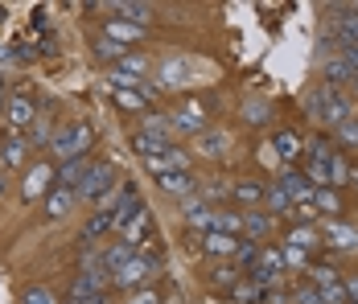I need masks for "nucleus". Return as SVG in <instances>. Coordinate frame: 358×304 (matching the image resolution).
Returning a JSON list of instances; mask_svg holds the SVG:
<instances>
[{"label":"nucleus","mask_w":358,"mask_h":304,"mask_svg":"<svg viewBox=\"0 0 358 304\" xmlns=\"http://www.w3.org/2000/svg\"><path fill=\"white\" fill-rule=\"evenodd\" d=\"M292 301H296V304H325V296L313 288V284H301V288L292 292Z\"/></svg>","instance_id":"nucleus-46"},{"label":"nucleus","mask_w":358,"mask_h":304,"mask_svg":"<svg viewBox=\"0 0 358 304\" xmlns=\"http://www.w3.org/2000/svg\"><path fill=\"white\" fill-rule=\"evenodd\" d=\"M74 194H78V202H91L99 210V205L115 194V165H108V161H103V165H91V173L83 177V185H78Z\"/></svg>","instance_id":"nucleus-4"},{"label":"nucleus","mask_w":358,"mask_h":304,"mask_svg":"<svg viewBox=\"0 0 358 304\" xmlns=\"http://www.w3.org/2000/svg\"><path fill=\"white\" fill-rule=\"evenodd\" d=\"M21 304H58V296H54L45 284H29V288L21 292Z\"/></svg>","instance_id":"nucleus-39"},{"label":"nucleus","mask_w":358,"mask_h":304,"mask_svg":"<svg viewBox=\"0 0 358 304\" xmlns=\"http://www.w3.org/2000/svg\"><path fill=\"white\" fill-rule=\"evenodd\" d=\"M231 292H235V301H243V304H255V301H264V288H259V284H235V288H231Z\"/></svg>","instance_id":"nucleus-44"},{"label":"nucleus","mask_w":358,"mask_h":304,"mask_svg":"<svg viewBox=\"0 0 358 304\" xmlns=\"http://www.w3.org/2000/svg\"><path fill=\"white\" fill-rule=\"evenodd\" d=\"M305 115H309L313 124L329 128V87H313V91L305 95Z\"/></svg>","instance_id":"nucleus-24"},{"label":"nucleus","mask_w":358,"mask_h":304,"mask_svg":"<svg viewBox=\"0 0 358 304\" xmlns=\"http://www.w3.org/2000/svg\"><path fill=\"white\" fill-rule=\"evenodd\" d=\"M8 99V82H4V74H0V103Z\"/></svg>","instance_id":"nucleus-51"},{"label":"nucleus","mask_w":358,"mask_h":304,"mask_svg":"<svg viewBox=\"0 0 358 304\" xmlns=\"http://www.w3.org/2000/svg\"><path fill=\"white\" fill-rule=\"evenodd\" d=\"M210 280H215L218 288H235V284H239V268H235V263H222V268L210 271Z\"/></svg>","instance_id":"nucleus-43"},{"label":"nucleus","mask_w":358,"mask_h":304,"mask_svg":"<svg viewBox=\"0 0 358 304\" xmlns=\"http://www.w3.org/2000/svg\"><path fill=\"white\" fill-rule=\"evenodd\" d=\"M334 136H338L342 148H358V115H350L342 128H334Z\"/></svg>","instance_id":"nucleus-40"},{"label":"nucleus","mask_w":358,"mask_h":304,"mask_svg":"<svg viewBox=\"0 0 358 304\" xmlns=\"http://www.w3.org/2000/svg\"><path fill=\"white\" fill-rule=\"evenodd\" d=\"M276 185L285 189V198L292 205H301V202H313V185H309V177L305 173H296V169H285L280 177H276Z\"/></svg>","instance_id":"nucleus-14"},{"label":"nucleus","mask_w":358,"mask_h":304,"mask_svg":"<svg viewBox=\"0 0 358 304\" xmlns=\"http://www.w3.org/2000/svg\"><path fill=\"white\" fill-rule=\"evenodd\" d=\"M285 268H309V251H301V247H288L285 243Z\"/></svg>","instance_id":"nucleus-45"},{"label":"nucleus","mask_w":358,"mask_h":304,"mask_svg":"<svg viewBox=\"0 0 358 304\" xmlns=\"http://www.w3.org/2000/svg\"><path fill=\"white\" fill-rule=\"evenodd\" d=\"M268 235H272V218H268L264 210H248V214H243V235L239 238H248V243H264Z\"/></svg>","instance_id":"nucleus-26"},{"label":"nucleus","mask_w":358,"mask_h":304,"mask_svg":"<svg viewBox=\"0 0 358 304\" xmlns=\"http://www.w3.org/2000/svg\"><path fill=\"white\" fill-rule=\"evenodd\" d=\"M136 132H152V136H161V140H169V115L148 111V115H144V124L136 128Z\"/></svg>","instance_id":"nucleus-38"},{"label":"nucleus","mask_w":358,"mask_h":304,"mask_svg":"<svg viewBox=\"0 0 358 304\" xmlns=\"http://www.w3.org/2000/svg\"><path fill=\"white\" fill-rule=\"evenodd\" d=\"M37 120V103L29 95H8L4 99V124H8V132H29Z\"/></svg>","instance_id":"nucleus-8"},{"label":"nucleus","mask_w":358,"mask_h":304,"mask_svg":"<svg viewBox=\"0 0 358 304\" xmlns=\"http://www.w3.org/2000/svg\"><path fill=\"white\" fill-rule=\"evenodd\" d=\"M210 231L239 238V235H243V214H239V210H227V205H218L215 214H210Z\"/></svg>","instance_id":"nucleus-25"},{"label":"nucleus","mask_w":358,"mask_h":304,"mask_svg":"<svg viewBox=\"0 0 358 304\" xmlns=\"http://www.w3.org/2000/svg\"><path fill=\"white\" fill-rule=\"evenodd\" d=\"M99 255H103V271H108V280H111V271L124 268V263L136 255V247H132V243H124V238H115V243H111V247H103Z\"/></svg>","instance_id":"nucleus-27"},{"label":"nucleus","mask_w":358,"mask_h":304,"mask_svg":"<svg viewBox=\"0 0 358 304\" xmlns=\"http://www.w3.org/2000/svg\"><path fill=\"white\" fill-rule=\"evenodd\" d=\"M4 194H8V173L0 169V198H4Z\"/></svg>","instance_id":"nucleus-50"},{"label":"nucleus","mask_w":358,"mask_h":304,"mask_svg":"<svg viewBox=\"0 0 358 304\" xmlns=\"http://www.w3.org/2000/svg\"><path fill=\"white\" fill-rule=\"evenodd\" d=\"M202 251L210 255V259H235V251H239V238H231V235H218V231H206L202 235Z\"/></svg>","instance_id":"nucleus-22"},{"label":"nucleus","mask_w":358,"mask_h":304,"mask_svg":"<svg viewBox=\"0 0 358 304\" xmlns=\"http://www.w3.org/2000/svg\"><path fill=\"white\" fill-rule=\"evenodd\" d=\"M74 202H78V194H74V189L54 185V189L45 194V218H50V222H62V218L74 210Z\"/></svg>","instance_id":"nucleus-20"},{"label":"nucleus","mask_w":358,"mask_h":304,"mask_svg":"<svg viewBox=\"0 0 358 304\" xmlns=\"http://www.w3.org/2000/svg\"><path fill=\"white\" fill-rule=\"evenodd\" d=\"M115 231V214H111V205H99L91 218H87V226H83V247H91L95 238H103Z\"/></svg>","instance_id":"nucleus-21"},{"label":"nucleus","mask_w":358,"mask_h":304,"mask_svg":"<svg viewBox=\"0 0 358 304\" xmlns=\"http://www.w3.org/2000/svg\"><path fill=\"white\" fill-rule=\"evenodd\" d=\"M342 296H346V304H358V275L342 280Z\"/></svg>","instance_id":"nucleus-48"},{"label":"nucleus","mask_w":358,"mask_h":304,"mask_svg":"<svg viewBox=\"0 0 358 304\" xmlns=\"http://www.w3.org/2000/svg\"><path fill=\"white\" fill-rule=\"evenodd\" d=\"M322 74H325V82H322V87H329V91H342V87H350V78H355V70L346 66V58H342V54L325 58Z\"/></svg>","instance_id":"nucleus-23"},{"label":"nucleus","mask_w":358,"mask_h":304,"mask_svg":"<svg viewBox=\"0 0 358 304\" xmlns=\"http://www.w3.org/2000/svg\"><path fill=\"white\" fill-rule=\"evenodd\" d=\"M325 165H329V189H338V185H346V181H350V165H346L338 152H334Z\"/></svg>","instance_id":"nucleus-37"},{"label":"nucleus","mask_w":358,"mask_h":304,"mask_svg":"<svg viewBox=\"0 0 358 304\" xmlns=\"http://www.w3.org/2000/svg\"><path fill=\"white\" fill-rule=\"evenodd\" d=\"M243 120H248L251 128L268 124V120H272V103H264V99H248V103H243Z\"/></svg>","instance_id":"nucleus-34"},{"label":"nucleus","mask_w":358,"mask_h":304,"mask_svg":"<svg viewBox=\"0 0 358 304\" xmlns=\"http://www.w3.org/2000/svg\"><path fill=\"white\" fill-rule=\"evenodd\" d=\"M329 157H334V148H329L325 140H313V144H309V161H329Z\"/></svg>","instance_id":"nucleus-47"},{"label":"nucleus","mask_w":358,"mask_h":304,"mask_svg":"<svg viewBox=\"0 0 358 304\" xmlns=\"http://www.w3.org/2000/svg\"><path fill=\"white\" fill-rule=\"evenodd\" d=\"M231 198L243 202V205L264 202V181H235V185H231Z\"/></svg>","instance_id":"nucleus-31"},{"label":"nucleus","mask_w":358,"mask_h":304,"mask_svg":"<svg viewBox=\"0 0 358 304\" xmlns=\"http://www.w3.org/2000/svg\"><path fill=\"white\" fill-rule=\"evenodd\" d=\"M111 99H115L120 111L148 115V107H152V91H148V87H115V91H111Z\"/></svg>","instance_id":"nucleus-13"},{"label":"nucleus","mask_w":358,"mask_h":304,"mask_svg":"<svg viewBox=\"0 0 358 304\" xmlns=\"http://www.w3.org/2000/svg\"><path fill=\"white\" fill-rule=\"evenodd\" d=\"M350 87H355V95H358V74H355V78H350Z\"/></svg>","instance_id":"nucleus-53"},{"label":"nucleus","mask_w":358,"mask_h":304,"mask_svg":"<svg viewBox=\"0 0 358 304\" xmlns=\"http://www.w3.org/2000/svg\"><path fill=\"white\" fill-rule=\"evenodd\" d=\"M54 165H50V161H34V165H29V169L21 173V202H45V194H50V189H54Z\"/></svg>","instance_id":"nucleus-5"},{"label":"nucleus","mask_w":358,"mask_h":304,"mask_svg":"<svg viewBox=\"0 0 358 304\" xmlns=\"http://www.w3.org/2000/svg\"><path fill=\"white\" fill-rule=\"evenodd\" d=\"M231 132L227 128H206L202 136H194V152L202 157V161H222L227 152H231Z\"/></svg>","instance_id":"nucleus-9"},{"label":"nucleus","mask_w":358,"mask_h":304,"mask_svg":"<svg viewBox=\"0 0 358 304\" xmlns=\"http://www.w3.org/2000/svg\"><path fill=\"white\" fill-rule=\"evenodd\" d=\"M132 148L141 152V161H148V157L165 152V148H169V140H161V136H152V132H132Z\"/></svg>","instance_id":"nucleus-30"},{"label":"nucleus","mask_w":358,"mask_h":304,"mask_svg":"<svg viewBox=\"0 0 358 304\" xmlns=\"http://www.w3.org/2000/svg\"><path fill=\"white\" fill-rule=\"evenodd\" d=\"M268 148H272V157H276V161L292 165V161L305 152V140H301V132H292V128H280V132L272 136V144H268Z\"/></svg>","instance_id":"nucleus-15"},{"label":"nucleus","mask_w":358,"mask_h":304,"mask_svg":"<svg viewBox=\"0 0 358 304\" xmlns=\"http://www.w3.org/2000/svg\"><path fill=\"white\" fill-rule=\"evenodd\" d=\"M66 304H108V280L103 275H74L66 288Z\"/></svg>","instance_id":"nucleus-7"},{"label":"nucleus","mask_w":358,"mask_h":304,"mask_svg":"<svg viewBox=\"0 0 358 304\" xmlns=\"http://www.w3.org/2000/svg\"><path fill=\"white\" fill-rule=\"evenodd\" d=\"M25 157H29V136L25 132H8L0 144V169H25Z\"/></svg>","instance_id":"nucleus-12"},{"label":"nucleus","mask_w":358,"mask_h":304,"mask_svg":"<svg viewBox=\"0 0 358 304\" xmlns=\"http://www.w3.org/2000/svg\"><path fill=\"white\" fill-rule=\"evenodd\" d=\"M198 198H202V202L210 205V202H222V198H227V202H231V181H210V185H206V194H198Z\"/></svg>","instance_id":"nucleus-41"},{"label":"nucleus","mask_w":358,"mask_h":304,"mask_svg":"<svg viewBox=\"0 0 358 304\" xmlns=\"http://www.w3.org/2000/svg\"><path fill=\"white\" fill-rule=\"evenodd\" d=\"M124 304H165V292H161L157 284H148V288H141V292H132Z\"/></svg>","instance_id":"nucleus-42"},{"label":"nucleus","mask_w":358,"mask_h":304,"mask_svg":"<svg viewBox=\"0 0 358 304\" xmlns=\"http://www.w3.org/2000/svg\"><path fill=\"white\" fill-rule=\"evenodd\" d=\"M322 243V231H313V226H292L288 231V247H301V251H313Z\"/></svg>","instance_id":"nucleus-33"},{"label":"nucleus","mask_w":358,"mask_h":304,"mask_svg":"<svg viewBox=\"0 0 358 304\" xmlns=\"http://www.w3.org/2000/svg\"><path fill=\"white\" fill-rule=\"evenodd\" d=\"M111 8H115L120 21H128V25H141V29L152 25V4H132V0H124V4H111Z\"/></svg>","instance_id":"nucleus-28"},{"label":"nucleus","mask_w":358,"mask_h":304,"mask_svg":"<svg viewBox=\"0 0 358 304\" xmlns=\"http://www.w3.org/2000/svg\"><path fill=\"white\" fill-rule=\"evenodd\" d=\"M124 54H132V50H124V45H115V41H108V37H99V41H95V58H99L103 66H115V62H120Z\"/></svg>","instance_id":"nucleus-35"},{"label":"nucleus","mask_w":358,"mask_h":304,"mask_svg":"<svg viewBox=\"0 0 358 304\" xmlns=\"http://www.w3.org/2000/svg\"><path fill=\"white\" fill-rule=\"evenodd\" d=\"M91 157H74V161H62L58 165V173H54V185H62V189H78L83 185V177L91 173Z\"/></svg>","instance_id":"nucleus-17"},{"label":"nucleus","mask_w":358,"mask_h":304,"mask_svg":"<svg viewBox=\"0 0 358 304\" xmlns=\"http://www.w3.org/2000/svg\"><path fill=\"white\" fill-rule=\"evenodd\" d=\"M313 210L317 214H342V198H338V189H313Z\"/></svg>","instance_id":"nucleus-32"},{"label":"nucleus","mask_w":358,"mask_h":304,"mask_svg":"<svg viewBox=\"0 0 358 304\" xmlns=\"http://www.w3.org/2000/svg\"><path fill=\"white\" fill-rule=\"evenodd\" d=\"M350 185H358V165H355V169H350Z\"/></svg>","instance_id":"nucleus-52"},{"label":"nucleus","mask_w":358,"mask_h":304,"mask_svg":"<svg viewBox=\"0 0 358 304\" xmlns=\"http://www.w3.org/2000/svg\"><path fill=\"white\" fill-rule=\"evenodd\" d=\"M264 214H268V218H272V214H288V218H292V202L285 198V189H280L276 181L264 185Z\"/></svg>","instance_id":"nucleus-29"},{"label":"nucleus","mask_w":358,"mask_h":304,"mask_svg":"<svg viewBox=\"0 0 358 304\" xmlns=\"http://www.w3.org/2000/svg\"><path fill=\"white\" fill-rule=\"evenodd\" d=\"M338 54H342V58H346V66H350V70L358 74V41H346V45H342Z\"/></svg>","instance_id":"nucleus-49"},{"label":"nucleus","mask_w":358,"mask_h":304,"mask_svg":"<svg viewBox=\"0 0 358 304\" xmlns=\"http://www.w3.org/2000/svg\"><path fill=\"white\" fill-rule=\"evenodd\" d=\"M144 169L152 173V177H165V173H189V152H181V148H165V152H157V157H148L144 161Z\"/></svg>","instance_id":"nucleus-11"},{"label":"nucleus","mask_w":358,"mask_h":304,"mask_svg":"<svg viewBox=\"0 0 358 304\" xmlns=\"http://www.w3.org/2000/svg\"><path fill=\"white\" fill-rule=\"evenodd\" d=\"M198 78H202V66H198V58H189V54H169V58L157 62V87H161V91H185V87H194Z\"/></svg>","instance_id":"nucleus-3"},{"label":"nucleus","mask_w":358,"mask_h":304,"mask_svg":"<svg viewBox=\"0 0 358 304\" xmlns=\"http://www.w3.org/2000/svg\"><path fill=\"white\" fill-rule=\"evenodd\" d=\"M206 132V107L198 99H185L178 111H169V136H202Z\"/></svg>","instance_id":"nucleus-6"},{"label":"nucleus","mask_w":358,"mask_h":304,"mask_svg":"<svg viewBox=\"0 0 358 304\" xmlns=\"http://www.w3.org/2000/svg\"><path fill=\"white\" fill-rule=\"evenodd\" d=\"M210 214H215V205H206L202 198H194V194L181 202V222H185L189 231H202V235H206V231H210Z\"/></svg>","instance_id":"nucleus-16"},{"label":"nucleus","mask_w":358,"mask_h":304,"mask_svg":"<svg viewBox=\"0 0 358 304\" xmlns=\"http://www.w3.org/2000/svg\"><path fill=\"white\" fill-rule=\"evenodd\" d=\"M157 189L169 194V198H189V194H198V177H194V169L189 173H165V177H157Z\"/></svg>","instance_id":"nucleus-18"},{"label":"nucleus","mask_w":358,"mask_h":304,"mask_svg":"<svg viewBox=\"0 0 358 304\" xmlns=\"http://www.w3.org/2000/svg\"><path fill=\"white\" fill-rule=\"evenodd\" d=\"M157 271H161V255H152V251H136V255H132L120 271H111L108 288H111V292L132 296V292H141V288H148V284L157 280Z\"/></svg>","instance_id":"nucleus-1"},{"label":"nucleus","mask_w":358,"mask_h":304,"mask_svg":"<svg viewBox=\"0 0 358 304\" xmlns=\"http://www.w3.org/2000/svg\"><path fill=\"white\" fill-rule=\"evenodd\" d=\"M322 238L334 247V251H342V255H355L358 251V226L342 222V218H329L325 231H322Z\"/></svg>","instance_id":"nucleus-10"},{"label":"nucleus","mask_w":358,"mask_h":304,"mask_svg":"<svg viewBox=\"0 0 358 304\" xmlns=\"http://www.w3.org/2000/svg\"><path fill=\"white\" fill-rule=\"evenodd\" d=\"M255 259H259V243H248V238H239V251H235V268L243 271V268H255Z\"/></svg>","instance_id":"nucleus-36"},{"label":"nucleus","mask_w":358,"mask_h":304,"mask_svg":"<svg viewBox=\"0 0 358 304\" xmlns=\"http://www.w3.org/2000/svg\"><path fill=\"white\" fill-rule=\"evenodd\" d=\"M95 144V128L87 120H71L62 128H54V140H50V152L58 161H74V157H87Z\"/></svg>","instance_id":"nucleus-2"},{"label":"nucleus","mask_w":358,"mask_h":304,"mask_svg":"<svg viewBox=\"0 0 358 304\" xmlns=\"http://www.w3.org/2000/svg\"><path fill=\"white\" fill-rule=\"evenodd\" d=\"M103 37L115 41V45H124V50H132L136 41H144V29H141V25L120 21V17H111V21H103Z\"/></svg>","instance_id":"nucleus-19"}]
</instances>
